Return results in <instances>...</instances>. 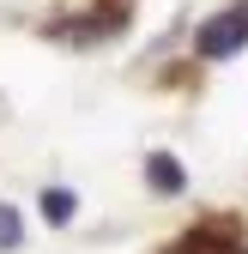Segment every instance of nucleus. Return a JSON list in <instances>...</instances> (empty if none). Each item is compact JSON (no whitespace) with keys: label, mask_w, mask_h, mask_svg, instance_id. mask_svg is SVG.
<instances>
[{"label":"nucleus","mask_w":248,"mask_h":254,"mask_svg":"<svg viewBox=\"0 0 248 254\" xmlns=\"http://www.w3.org/2000/svg\"><path fill=\"white\" fill-rule=\"evenodd\" d=\"M242 43H248V6H236V12H224V18H212L200 37H194L200 61H224V55H236Z\"/></svg>","instance_id":"f257e3e1"},{"label":"nucleus","mask_w":248,"mask_h":254,"mask_svg":"<svg viewBox=\"0 0 248 254\" xmlns=\"http://www.w3.org/2000/svg\"><path fill=\"white\" fill-rule=\"evenodd\" d=\"M145 182L158 188V194H182V188H188V170H182L170 151H151L145 157Z\"/></svg>","instance_id":"f03ea898"},{"label":"nucleus","mask_w":248,"mask_h":254,"mask_svg":"<svg viewBox=\"0 0 248 254\" xmlns=\"http://www.w3.org/2000/svg\"><path fill=\"white\" fill-rule=\"evenodd\" d=\"M73 194H67V188H49V194H43V218H49V224H67V218H73Z\"/></svg>","instance_id":"7ed1b4c3"},{"label":"nucleus","mask_w":248,"mask_h":254,"mask_svg":"<svg viewBox=\"0 0 248 254\" xmlns=\"http://www.w3.org/2000/svg\"><path fill=\"white\" fill-rule=\"evenodd\" d=\"M24 242V218H18V206H0V248H18Z\"/></svg>","instance_id":"20e7f679"}]
</instances>
